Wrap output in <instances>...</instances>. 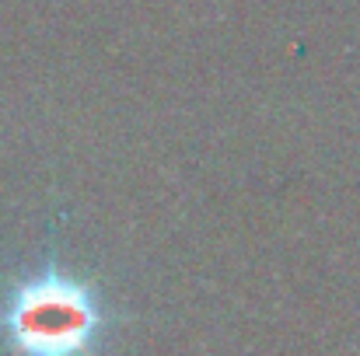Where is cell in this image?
Segmentation results:
<instances>
[{"label":"cell","mask_w":360,"mask_h":356,"mask_svg":"<svg viewBox=\"0 0 360 356\" xmlns=\"http://www.w3.org/2000/svg\"><path fill=\"white\" fill-rule=\"evenodd\" d=\"M0 329L14 356H95L105 311L91 283L42 269L11 286Z\"/></svg>","instance_id":"obj_1"}]
</instances>
